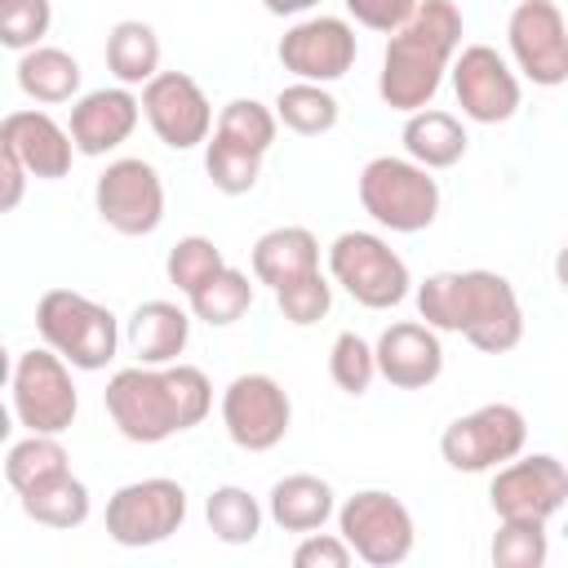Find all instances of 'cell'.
<instances>
[{
  "instance_id": "21",
  "label": "cell",
  "mask_w": 568,
  "mask_h": 568,
  "mask_svg": "<svg viewBox=\"0 0 568 568\" xmlns=\"http://www.w3.org/2000/svg\"><path fill=\"white\" fill-rule=\"evenodd\" d=\"M320 271V240L306 226H275L253 244V280L271 293Z\"/></svg>"
},
{
  "instance_id": "2",
  "label": "cell",
  "mask_w": 568,
  "mask_h": 568,
  "mask_svg": "<svg viewBox=\"0 0 568 568\" xmlns=\"http://www.w3.org/2000/svg\"><path fill=\"white\" fill-rule=\"evenodd\" d=\"M417 315L435 333H462L484 355H506L524 342V306L497 271H435L417 284Z\"/></svg>"
},
{
  "instance_id": "12",
  "label": "cell",
  "mask_w": 568,
  "mask_h": 568,
  "mask_svg": "<svg viewBox=\"0 0 568 568\" xmlns=\"http://www.w3.org/2000/svg\"><path fill=\"white\" fill-rule=\"evenodd\" d=\"M222 426L235 448L271 453L293 426V399L271 373H240L222 390Z\"/></svg>"
},
{
  "instance_id": "23",
  "label": "cell",
  "mask_w": 568,
  "mask_h": 568,
  "mask_svg": "<svg viewBox=\"0 0 568 568\" xmlns=\"http://www.w3.org/2000/svg\"><path fill=\"white\" fill-rule=\"evenodd\" d=\"M333 510H337L333 484L320 479V475H306V470L275 479L271 493H266V515L284 532H315V528H324L333 519Z\"/></svg>"
},
{
  "instance_id": "42",
  "label": "cell",
  "mask_w": 568,
  "mask_h": 568,
  "mask_svg": "<svg viewBox=\"0 0 568 568\" xmlns=\"http://www.w3.org/2000/svg\"><path fill=\"white\" fill-rule=\"evenodd\" d=\"M262 4H266V13L288 18V13H306V9H315L320 0H262Z\"/></svg>"
},
{
  "instance_id": "29",
  "label": "cell",
  "mask_w": 568,
  "mask_h": 568,
  "mask_svg": "<svg viewBox=\"0 0 568 568\" xmlns=\"http://www.w3.org/2000/svg\"><path fill=\"white\" fill-rule=\"evenodd\" d=\"M186 302H191L195 320H204L209 328H226L253 306V280L244 271H235V266H222L195 293H186Z\"/></svg>"
},
{
  "instance_id": "41",
  "label": "cell",
  "mask_w": 568,
  "mask_h": 568,
  "mask_svg": "<svg viewBox=\"0 0 568 568\" xmlns=\"http://www.w3.org/2000/svg\"><path fill=\"white\" fill-rule=\"evenodd\" d=\"M22 195H27V169L0 146V213H9V209H18L22 204Z\"/></svg>"
},
{
  "instance_id": "45",
  "label": "cell",
  "mask_w": 568,
  "mask_h": 568,
  "mask_svg": "<svg viewBox=\"0 0 568 568\" xmlns=\"http://www.w3.org/2000/svg\"><path fill=\"white\" fill-rule=\"evenodd\" d=\"M9 4H13V0H0V13H4V9H9Z\"/></svg>"
},
{
  "instance_id": "34",
  "label": "cell",
  "mask_w": 568,
  "mask_h": 568,
  "mask_svg": "<svg viewBox=\"0 0 568 568\" xmlns=\"http://www.w3.org/2000/svg\"><path fill=\"white\" fill-rule=\"evenodd\" d=\"M488 555H493L497 568H541L546 555H550L546 524H537V519H501V528L493 532Z\"/></svg>"
},
{
  "instance_id": "11",
  "label": "cell",
  "mask_w": 568,
  "mask_h": 568,
  "mask_svg": "<svg viewBox=\"0 0 568 568\" xmlns=\"http://www.w3.org/2000/svg\"><path fill=\"white\" fill-rule=\"evenodd\" d=\"M93 209L115 235H151L164 222V182L142 155L111 160L93 182Z\"/></svg>"
},
{
  "instance_id": "37",
  "label": "cell",
  "mask_w": 568,
  "mask_h": 568,
  "mask_svg": "<svg viewBox=\"0 0 568 568\" xmlns=\"http://www.w3.org/2000/svg\"><path fill=\"white\" fill-rule=\"evenodd\" d=\"M275 306H280V315H284L288 324H297V328L320 324V320L328 315V306H333V284H328L324 271H311V275H302V280L275 288Z\"/></svg>"
},
{
  "instance_id": "31",
  "label": "cell",
  "mask_w": 568,
  "mask_h": 568,
  "mask_svg": "<svg viewBox=\"0 0 568 568\" xmlns=\"http://www.w3.org/2000/svg\"><path fill=\"white\" fill-rule=\"evenodd\" d=\"M62 470H71V457H67V448H62L58 435L27 430V439H18L4 453V479H9L13 493H27L31 484H40L49 475H62Z\"/></svg>"
},
{
  "instance_id": "43",
  "label": "cell",
  "mask_w": 568,
  "mask_h": 568,
  "mask_svg": "<svg viewBox=\"0 0 568 568\" xmlns=\"http://www.w3.org/2000/svg\"><path fill=\"white\" fill-rule=\"evenodd\" d=\"M13 435V408L9 404H0V444Z\"/></svg>"
},
{
  "instance_id": "4",
  "label": "cell",
  "mask_w": 568,
  "mask_h": 568,
  "mask_svg": "<svg viewBox=\"0 0 568 568\" xmlns=\"http://www.w3.org/2000/svg\"><path fill=\"white\" fill-rule=\"evenodd\" d=\"M36 328H40L44 346L58 351L80 373L106 368L115 359V346H120L115 315L75 288H49L36 306Z\"/></svg>"
},
{
  "instance_id": "17",
  "label": "cell",
  "mask_w": 568,
  "mask_h": 568,
  "mask_svg": "<svg viewBox=\"0 0 568 568\" xmlns=\"http://www.w3.org/2000/svg\"><path fill=\"white\" fill-rule=\"evenodd\" d=\"M280 67L293 75V80H311V84H333L342 80L351 67H355V53H359V40H355V27L346 18H333V13H315V18H302L293 22L284 36H280Z\"/></svg>"
},
{
  "instance_id": "44",
  "label": "cell",
  "mask_w": 568,
  "mask_h": 568,
  "mask_svg": "<svg viewBox=\"0 0 568 568\" xmlns=\"http://www.w3.org/2000/svg\"><path fill=\"white\" fill-rule=\"evenodd\" d=\"M9 373H13V359H9V351H4V342H0V390L9 386Z\"/></svg>"
},
{
  "instance_id": "22",
  "label": "cell",
  "mask_w": 568,
  "mask_h": 568,
  "mask_svg": "<svg viewBox=\"0 0 568 568\" xmlns=\"http://www.w3.org/2000/svg\"><path fill=\"white\" fill-rule=\"evenodd\" d=\"M191 342V315L178 302L151 297L129 315V351L138 364H173Z\"/></svg>"
},
{
  "instance_id": "1",
  "label": "cell",
  "mask_w": 568,
  "mask_h": 568,
  "mask_svg": "<svg viewBox=\"0 0 568 568\" xmlns=\"http://www.w3.org/2000/svg\"><path fill=\"white\" fill-rule=\"evenodd\" d=\"M102 404L129 444H164L169 435H182L209 417L213 382L204 377V368L182 359L133 364L106 382Z\"/></svg>"
},
{
  "instance_id": "10",
  "label": "cell",
  "mask_w": 568,
  "mask_h": 568,
  "mask_svg": "<svg viewBox=\"0 0 568 568\" xmlns=\"http://www.w3.org/2000/svg\"><path fill=\"white\" fill-rule=\"evenodd\" d=\"M182 519H186V488L164 475L133 479L115 488L106 501V537L124 550L169 541L182 528Z\"/></svg>"
},
{
  "instance_id": "13",
  "label": "cell",
  "mask_w": 568,
  "mask_h": 568,
  "mask_svg": "<svg viewBox=\"0 0 568 568\" xmlns=\"http://www.w3.org/2000/svg\"><path fill=\"white\" fill-rule=\"evenodd\" d=\"M488 501L497 519H537L550 524L568 501V466L555 453L510 457L493 470Z\"/></svg>"
},
{
  "instance_id": "14",
  "label": "cell",
  "mask_w": 568,
  "mask_h": 568,
  "mask_svg": "<svg viewBox=\"0 0 568 568\" xmlns=\"http://www.w3.org/2000/svg\"><path fill=\"white\" fill-rule=\"evenodd\" d=\"M448 75H453V93H457L462 115L475 124H506L524 102L515 67L493 44L457 49L448 62Z\"/></svg>"
},
{
  "instance_id": "19",
  "label": "cell",
  "mask_w": 568,
  "mask_h": 568,
  "mask_svg": "<svg viewBox=\"0 0 568 568\" xmlns=\"http://www.w3.org/2000/svg\"><path fill=\"white\" fill-rule=\"evenodd\" d=\"M373 359H377V377H386L399 390H422L444 373L439 333L430 324H422V320L386 324L377 346H373Z\"/></svg>"
},
{
  "instance_id": "25",
  "label": "cell",
  "mask_w": 568,
  "mask_h": 568,
  "mask_svg": "<svg viewBox=\"0 0 568 568\" xmlns=\"http://www.w3.org/2000/svg\"><path fill=\"white\" fill-rule=\"evenodd\" d=\"M18 501H22V515H27V519H36V524H44V528H58V532L80 528V524L89 519V510H93L89 484L75 479L71 470L31 484L27 493H18Z\"/></svg>"
},
{
  "instance_id": "8",
  "label": "cell",
  "mask_w": 568,
  "mask_h": 568,
  "mask_svg": "<svg viewBox=\"0 0 568 568\" xmlns=\"http://www.w3.org/2000/svg\"><path fill=\"white\" fill-rule=\"evenodd\" d=\"M9 395H13V422L36 435H62L80 413L71 364L49 346H31L13 359Z\"/></svg>"
},
{
  "instance_id": "24",
  "label": "cell",
  "mask_w": 568,
  "mask_h": 568,
  "mask_svg": "<svg viewBox=\"0 0 568 568\" xmlns=\"http://www.w3.org/2000/svg\"><path fill=\"white\" fill-rule=\"evenodd\" d=\"M399 142H404V155L413 164H422V169L435 173V169H453L466 155V142L470 138H466V129H462V120L453 111L417 106V111H408Z\"/></svg>"
},
{
  "instance_id": "9",
  "label": "cell",
  "mask_w": 568,
  "mask_h": 568,
  "mask_svg": "<svg viewBox=\"0 0 568 568\" xmlns=\"http://www.w3.org/2000/svg\"><path fill=\"white\" fill-rule=\"evenodd\" d=\"M528 444V422L515 404H479L475 413H462L439 435V457L462 475L497 470L501 462L519 457Z\"/></svg>"
},
{
  "instance_id": "15",
  "label": "cell",
  "mask_w": 568,
  "mask_h": 568,
  "mask_svg": "<svg viewBox=\"0 0 568 568\" xmlns=\"http://www.w3.org/2000/svg\"><path fill=\"white\" fill-rule=\"evenodd\" d=\"M506 44L532 84L559 89L568 80V22L555 0H519L506 22Z\"/></svg>"
},
{
  "instance_id": "33",
  "label": "cell",
  "mask_w": 568,
  "mask_h": 568,
  "mask_svg": "<svg viewBox=\"0 0 568 568\" xmlns=\"http://www.w3.org/2000/svg\"><path fill=\"white\" fill-rule=\"evenodd\" d=\"M204 173H209V182H213L222 195H244V191H253L257 178H262V155H253V151H244V146H231V142H222L217 133H209V138H204Z\"/></svg>"
},
{
  "instance_id": "5",
  "label": "cell",
  "mask_w": 568,
  "mask_h": 568,
  "mask_svg": "<svg viewBox=\"0 0 568 568\" xmlns=\"http://www.w3.org/2000/svg\"><path fill=\"white\" fill-rule=\"evenodd\" d=\"M359 204L377 226L417 235L439 217V182L408 155H373L359 169Z\"/></svg>"
},
{
  "instance_id": "18",
  "label": "cell",
  "mask_w": 568,
  "mask_h": 568,
  "mask_svg": "<svg viewBox=\"0 0 568 568\" xmlns=\"http://www.w3.org/2000/svg\"><path fill=\"white\" fill-rule=\"evenodd\" d=\"M138 115H142V106H138L133 89H124V84L80 93L71 102V120H67L75 155H106V151H115L120 142L133 138Z\"/></svg>"
},
{
  "instance_id": "16",
  "label": "cell",
  "mask_w": 568,
  "mask_h": 568,
  "mask_svg": "<svg viewBox=\"0 0 568 568\" xmlns=\"http://www.w3.org/2000/svg\"><path fill=\"white\" fill-rule=\"evenodd\" d=\"M138 106H142L151 133L169 151H191L213 133V106H209L200 80L186 71H155L142 84Z\"/></svg>"
},
{
  "instance_id": "26",
  "label": "cell",
  "mask_w": 568,
  "mask_h": 568,
  "mask_svg": "<svg viewBox=\"0 0 568 568\" xmlns=\"http://www.w3.org/2000/svg\"><path fill=\"white\" fill-rule=\"evenodd\" d=\"M18 89L40 106L71 102L80 93V62L58 44H36L18 58Z\"/></svg>"
},
{
  "instance_id": "7",
  "label": "cell",
  "mask_w": 568,
  "mask_h": 568,
  "mask_svg": "<svg viewBox=\"0 0 568 568\" xmlns=\"http://www.w3.org/2000/svg\"><path fill=\"white\" fill-rule=\"evenodd\" d=\"M328 275L364 311H390L408 297V262L373 231H342L328 244Z\"/></svg>"
},
{
  "instance_id": "36",
  "label": "cell",
  "mask_w": 568,
  "mask_h": 568,
  "mask_svg": "<svg viewBox=\"0 0 568 568\" xmlns=\"http://www.w3.org/2000/svg\"><path fill=\"white\" fill-rule=\"evenodd\" d=\"M328 377L337 382V390H346V395H364L368 386H373V377H377V359H373V346L359 337V333H337L333 337V351H328Z\"/></svg>"
},
{
  "instance_id": "6",
  "label": "cell",
  "mask_w": 568,
  "mask_h": 568,
  "mask_svg": "<svg viewBox=\"0 0 568 568\" xmlns=\"http://www.w3.org/2000/svg\"><path fill=\"white\" fill-rule=\"evenodd\" d=\"M333 515H337V537L368 568H395L417 546V528H413L408 506L386 488H359Z\"/></svg>"
},
{
  "instance_id": "28",
  "label": "cell",
  "mask_w": 568,
  "mask_h": 568,
  "mask_svg": "<svg viewBox=\"0 0 568 568\" xmlns=\"http://www.w3.org/2000/svg\"><path fill=\"white\" fill-rule=\"evenodd\" d=\"M275 120L288 129V133H297V138H320V133H328L333 124H337V115H342V106H337V98L328 93V84H311V80H293V84H284L280 93H275Z\"/></svg>"
},
{
  "instance_id": "35",
  "label": "cell",
  "mask_w": 568,
  "mask_h": 568,
  "mask_svg": "<svg viewBox=\"0 0 568 568\" xmlns=\"http://www.w3.org/2000/svg\"><path fill=\"white\" fill-rule=\"evenodd\" d=\"M226 266L222 248L209 240V235H182L169 257H164V271H169V284H178V293H195L209 275H217Z\"/></svg>"
},
{
  "instance_id": "32",
  "label": "cell",
  "mask_w": 568,
  "mask_h": 568,
  "mask_svg": "<svg viewBox=\"0 0 568 568\" xmlns=\"http://www.w3.org/2000/svg\"><path fill=\"white\" fill-rule=\"evenodd\" d=\"M213 133L231 146H244L253 155H266L275 146V133H280V120L271 106H262L257 98H231L222 111H217V124Z\"/></svg>"
},
{
  "instance_id": "39",
  "label": "cell",
  "mask_w": 568,
  "mask_h": 568,
  "mask_svg": "<svg viewBox=\"0 0 568 568\" xmlns=\"http://www.w3.org/2000/svg\"><path fill=\"white\" fill-rule=\"evenodd\" d=\"M351 546L337 532H302L297 550H293V568H351Z\"/></svg>"
},
{
  "instance_id": "20",
  "label": "cell",
  "mask_w": 568,
  "mask_h": 568,
  "mask_svg": "<svg viewBox=\"0 0 568 568\" xmlns=\"http://www.w3.org/2000/svg\"><path fill=\"white\" fill-rule=\"evenodd\" d=\"M0 146L27 169V178H44V182L67 178L71 173V155H75L71 133L49 111H36V106L9 111L0 120Z\"/></svg>"
},
{
  "instance_id": "3",
  "label": "cell",
  "mask_w": 568,
  "mask_h": 568,
  "mask_svg": "<svg viewBox=\"0 0 568 568\" xmlns=\"http://www.w3.org/2000/svg\"><path fill=\"white\" fill-rule=\"evenodd\" d=\"M457 49H462V9L453 0H417L413 18L386 40L377 98L404 115L430 106Z\"/></svg>"
},
{
  "instance_id": "27",
  "label": "cell",
  "mask_w": 568,
  "mask_h": 568,
  "mask_svg": "<svg viewBox=\"0 0 568 568\" xmlns=\"http://www.w3.org/2000/svg\"><path fill=\"white\" fill-rule=\"evenodd\" d=\"M106 71L115 75V84L133 89L146 84L160 71V36L151 22L142 18H124L106 31Z\"/></svg>"
},
{
  "instance_id": "30",
  "label": "cell",
  "mask_w": 568,
  "mask_h": 568,
  "mask_svg": "<svg viewBox=\"0 0 568 568\" xmlns=\"http://www.w3.org/2000/svg\"><path fill=\"white\" fill-rule=\"evenodd\" d=\"M204 524H209V532H213L217 541H226V546H248V541L262 532V506H257V497H253L248 488L222 484V488H213L209 501H204Z\"/></svg>"
},
{
  "instance_id": "40",
  "label": "cell",
  "mask_w": 568,
  "mask_h": 568,
  "mask_svg": "<svg viewBox=\"0 0 568 568\" xmlns=\"http://www.w3.org/2000/svg\"><path fill=\"white\" fill-rule=\"evenodd\" d=\"M342 4H346V13H351L359 27L382 31V36L399 31V27L413 18V9H417V0H342Z\"/></svg>"
},
{
  "instance_id": "38",
  "label": "cell",
  "mask_w": 568,
  "mask_h": 568,
  "mask_svg": "<svg viewBox=\"0 0 568 568\" xmlns=\"http://www.w3.org/2000/svg\"><path fill=\"white\" fill-rule=\"evenodd\" d=\"M49 22H53L49 0H13L0 13V49H18V53L36 49L49 36Z\"/></svg>"
}]
</instances>
